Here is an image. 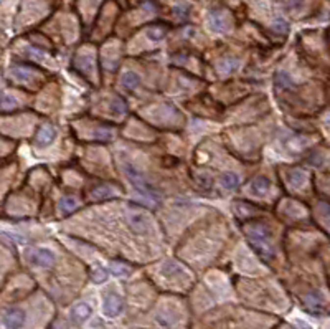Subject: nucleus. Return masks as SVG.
Returning a JSON list of instances; mask_svg holds the SVG:
<instances>
[{
	"mask_svg": "<svg viewBox=\"0 0 330 329\" xmlns=\"http://www.w3.org/2000/svg\"><path fill=\"white\" fill-rule=\"evenodd\" d=\"M248 240H250L253 248L256 250V253L264 261H271L274 258L273 247L268 242V232L261 225H251L248 228Z\"/></svg>",
	"mask_w": 330,
	"mask_h": 329,
	"instance_id": "nucleus-1",
	"label": "nucleus"
},
{
	"mask_svg": "<svg viewBox=\"0 0 330 329\" xmlns=\"http://www.w3.org/2000/svg\"><path fill=\"white\" fill-rule=\"evenodd\" d=\"M124 170H126V174H127V177L130 179V182H132V186L137 189V191L141 192L146 199H149L151 202H159V193L153 191V187L132 167V165L126 164Z\"/></svg>",
	"mask_w": 330,
	"mask_h": 329,
	"instance_id": "nucleus-2",
	"label": "nucleus"
},
{
	"mask_svg": "<svg viewBox=\"0 0 330 329\" xmlns=\"http://www.w3.org/2000/svg\"><path fill=\"white\" fill-rule=\"evenodd\" d=\"M30 261L37 267L42 268H48L53 265V253L47 248H37V250H31L28 255Z\"/></svg>",
	"mask_w": 330,
	"mask_h": 329,
	"instance_id": "nucleus-3",
	"label": "nucleus"
},
{
	"mask_svg": "<svg viewBox=\"0 0 330 329\" xmlns=\"http://www.w3.org/2000/svg\"><path fill=\"white\" fill-rule=\"evenodd\" d=\"M25 324V313L22 309H8L3 314V326L7 329H20Z\"/></svg>",
	"mask_w": 330,
	"mask_h": 329,
	"instance_id": "nucleus-4",
	"label": "nucleus"
},
{
	"mask_svg": "<svg viewBox=\"0 0 330 329\" xmlns=\"http://www.w3.org/2000/svg\"><path fill=\"white\" fill-rule=\"evenodd\" d=\"M123 308H124V304H123V300H121L119 296L109 295L106 300H104L102 309H104V314H106V316L114 318L121 313V311H123Z\"/></svg>",
	"mask_w": 330,
	"mask_h": 329,
	"instance_id": "nucleus-5",
	"label": "nucleus"
},
{
	"mask_svg": "<svg viewBox=\"0 0 330 329\" xmlns=\"http://www.w3.org/2000/svg\"><path fill=\"white\" fill-rule=\"evenodd\" d=\"M129 223L130 228L137 233H144L147 230V219L144 217V214L141 210H132L129 214Z\"/></svg>",
	"mask_w": 330,
	"mask_h": 329,
	"instance_id": "nucleus-6",
	"label": "nucleus"
},
{
	"mask_svg": "<svg viewBox=\"0 0 330 329\" xmlns=\"http://www.w3.org/2000/svg\"><path fill=\"white\" fill-rule=\"evenodd\" d=\"M55 136H56V129L53 128V126H43L37 133V144L42 147L48 146V144L55 139Z\"/></svg>",
	"mask_w": 330,
	"mask_h": 329,
	"instance_id": "nucleus-7",
	"label": "nucleus"
},
{
	"mask_svg": "<svg viewBox=\"0 0 330 329\" xmlns=\"http://www.w3.org/2000/svg\"><path fill=\"white\" fill-rule=\"evenodd\" d=\"M208 24H210V28L213 31H225L228 28L223 13L218 12V10H213L210 13V17H208Z\"/></svg>",
	"mask_w": 330,
	"mask_h": 329,
	"instance_id": "nucleus-8",
	"label": "nucleus"
},
{
	"mask_svg": "<svg viewBox=\"0 0 330 329\" xmlns=\"http://www.w3.org/2000/svg\"><path fill=\"white\" fill-rule=\"evenodd\" d=\"M304 303L307 306V309H310L312 313H320V311L324 309V301L320 298L319 295H315V293H310V295L305 296Z\"/></svg>",
	"mask_w": 330,
	"mask_h": 329,
	"instance_id": "nucleus-9",
	"label": "nucleus"
},
{
	"mask_svg": "<svg viewBox=\"0 0 330 329\" xmlns=\"http://www.w3.org/2000/svg\"><path fill=\"white\" fill-rule=\"evenodd\" d=\"M89 314H91V308H89L86 303H79L78 306H75L73 316L78 319V321H84V319H88Z\"/></svg>",
	"mask_w": 330,
	"mask_h": 329,
	"instance_id": "nucleus-10",
	"label": "nucleus"
},
{
	"mask_svg": "<svg viewBox=\"0 0 330 329\" xmlns=\"http://www.w3.org/2000/svg\"><path fill=\"white\" fill-rule=\"evenodd\" d=\"M305 180V174L302 172V170H291L289 172V184H291L292 187H301L302 184H304Z\"/></svg>",
	"mask_w": 330,
	"mask_h": 329,
	"instance_id": "nucleus-11",
	"label": "nucleus"
},
{
	"mask_svg": "<svg viewBox=\"0 0 330 329\" xmlns=\"http://www.w3.org/2000/svg\"><path fill=\"white\" fill-rule=\"evenodd\" d=\"M221 184H223V187H227V189H236L239 184V179L236 174L227 172V174L221 175Z\"/></svg>",
	"mask_w": 330,
	"mask_h": 329,
	"instance_id": "nucleus-12",
	"label": "nucleus"
},
{
	"mask_svg": "<svg viewBox=\"0 0 330 329\" xmlns=\"http://www.w3.org/2000/svg\"><path fill=\"white\" fill-rule=\"evenodd\" d=\"M251 189H253V192L257 193V195H259V193H264L269 189V180L266 177H257L254 182H253Z\"/></svg>",
	"mask_w": 330,
	"mask_h": 329,
	"instance_id": "nucleus-13",
	"label": "nucleus"
},
{
	"mask_svg": "<svg viewBox=\"0 0 330 329\" xmlns=\"http://www.w3.org/2000/svg\"><path fill=\"white\" fill-rule=\"evenodd\" d=\"M123 84H124V88L134 89L139 84V76L135 75L134 71H127V73H124V76H123Z\"/></svg>",
	"mask_w": 330,
	"mask_h": 329,
	"instance_id": "nucleus-14",
	"label": "nucleus"
},
{
	"mask_svg": "<svg viewBox=\"0 0 330 329\" xmlns=\"http://www.w3.org/2000/svg\"><path fill=\"white\" fill-rule=\"evenodd\" d=\"M91 193H93L94 199H106V197H109L111 193H114V191H112L109 186H99V187H94Z\"/></svg>",
	"mask_w": 330,
	"mask_h": 329,
	"instance_id": "nucleus-15",
	"label": "nucleus"
},
{
	"mask_svg": "<svg viewBox=\"0 0 330 329\" xmlns=\"http://www.w3.org/2000/svg\"><path fill=\"white\" fill-rule=\"evenodd\" d=\"M109 268L116 276H126V274H129V267H126V265H123V263H116V261H112Z\"/></svg>",
	"mask_w": 330,
	"mask_h": 329,
	"instance_id": "nucleus-16",
	"label": "nucleus"
},
{
	"mask_svg": "<svg viewBox=\"0 0 330 329\" xmlns=\"http://www.w3.org/2000/svg\"><path fill=\"white\" fill-rule=\"evenodd\" d=\"M60 207L65 214H70V212H73L76 209V200L73 197H65V199L60 202Z\"/></svg>",
	"mask_w": 330,
	"mask_h": 329,
	"instance_id": "nucleus-17",
	"label": "nucleus"
},
{
	"mask_svg": "<svg viewBox=\"0 0 330 329\" xmlns=\"http://www.w3.org/2000/svg\"><path fill=\"white\" fill-rule=\"evenodd\" d=\"M292 81L289 78V75L286 73H279L276 76V86L278 88H289V84H291Z\"/></svg>",
	"mask_w": 330,
	"mask_h": 329,
	"instance_id": "nucleus-18",
	"label": "nucleus"
},
{
	"mask_svg": "<svg viewBox=\"0 0 330 329\" xmlns=\"http://www.w3.org/2000/svg\"><path fill=\"white\" fill-rule=\"evenodd\" d=\"M165 35V30L160 28V27H152V28L147 30V37L151 40H160Z\"/></svg>",
	"mask_w": 330,
	"mask_h": 329,
	"instance_id": "nucleus-19",
	"label": "nucleus"
},
{
	"mask_svg": "<svg viewBox=\"0 0 330 329\" xmlns=\"http://www.w3.org/2000/svg\"><path fill=\"white\" fill-rule=\"evenodd\" d=\"M91 278H93V281H96V283H102V281H106L107 279V272L104 268H96L94 272L91 273Z\"/></svg>",
	"mask_w": 330,
	"mask_h": 329,
	"instance_id": "nucleus-20",
	"label": "nucleus"
},
{
	"mask_svg": "<svg viewBox=\"0 0 330 329\" xmlns=\"http://www.w3.org/2000/svg\"><path fill=\"white\" fill-rule=\"evenodd\" d=\"M274 30L276 31H279V33H286V31L289 30V25H287V22L284 20V19H276V22H274Z\"/></svg>",
	"mask_w": 330,
	"mask_h": 329,
	"instance_id": "nucleus-21",
	"label": "nucleus"
},
{
	"mask_svg": "<svg viewBox=\"0 0 330 329\" xmlns=\"http://www.w3.org/2000/svg\"><path fill=\"white\" fill-rule=\"evenodd\" d=\"M238 66V61H234V60H228V61H223V65L220 66V70L223 71V73H229L233 68H236Z\"/></svg>",
	"mask_w": 330,
	"mask_h": 329,
	"instance_id": "nucleus-22",
	"label": "nucleus"
},
{
	"mask_svg": "<svg viewBox=\"0 0 330 329\" xmlns=\"http://www.w3.org/2000/svg\"><path fill=\"white\" fill-rule=\"evenodd\" d=\"M94 137L98 139V141H107V139H111V131L107 129H99L96 134H94Z\"/></svg>",
	"mask_w": 330,
	"mask_h": 329,
	"instance_id": "nucleus-23",
	"label": "nucleus"
},
{
	"mask_svg": "<svg viewBox=\"0 0 330 329\" xmlns=\"http://www.w3.org/2000/svg\"><path fill=\"white\" fill-rule=\"evenodd\" d=\"M12 73H13V76H15L17 80H26V78H28V75H26L28 71L24 70V68H13Z\"/></svg>",
	"mask_w": 330,
	"mask_h": 329,
	"instance_id": "nucleus-24",
	"label": "nucleus"
},
{
	"mask_svg": "<svg viewBox=\"0 0 330 329\" xmlns=\"http://www.w3.org/2000/svg\"><path fill=\"white\" fill-rule=\"evenodd\" d=\"M112 110L117 111V114H123V112H126V106L121 100H116L114 105H112Z\"/></svg>",
	"mask_w": 330,
	"mask_h": 329,
	"instance_id": "nucleus-25",
	"label": "nucleus"
},
{
	"mask_svg": "<svg viewBox=\"0 0 330 329\" xmlns=\"http://www.w3.org/2000/svg\"><path fill=\"white\" fill-rule=\"evenodd\" d=\"M10 105H12V106H15V103H13L12 98H8L7 94H3V96H2V110H3V111H7V110H8V106H10Z\"/></svg>",
	"mask_w": 330,
	"mask_h": 329,
	"instance_id": "nucleus-26",
	"label": "nucleus"
},
{
	"mask_svg": "<svg viewBox=\"0 0 330 329\" xmlns=\"http://www.w3.org/2000/svg\"><path fill=\"white\" fill-rule=\"evenodd\" d=\"M174 12L177 13L178 17H185V15H187V12H188V8L187 7H175Z\"/></svg>",
	"mask_w": 330,
	"mask_h": 329,
	"instance_id": "nucleus-27",
	"label": "nucleus"
},
{
	"mask_svg": "<svg viewBox=\"0 0 330 329\" xmlns=\"http://www.w3.org/2000/svg\"><path fill=\"white\" fill-rule=\"evenodd\" d=\"M297 328H299V329H312L310 326H307V324H305V323H302V321L297 323Z\"/></svg>",
	"mask_w": 330,
	"mask_h": 329,
	"instance_id": "nucleus-28",
	"label": "nucleus"
}]
</instances>
